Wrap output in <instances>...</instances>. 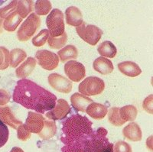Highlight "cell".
<instances>
[{
    "label": "cell",
    "mask_w": 153,
    "mask_h": 152,
    "mask_svg": "<svg viewBox=\"0 0 153 152\" xmlns=\"http://www.w3.org/2000/svg\"><path fill=\"white\" fill-rule=\"evenodd\" d=\"M92 122L86 116L75 113L62 124L63 152H113V145L106 138L107 131L93 129Z\"/></svg>",
    "instance_id": "cell-1"
},
{
    "label": "cell",
    "mask_w": 153,
    "mask_h": 152,
    "mask_svg": "<svg viewBox=\"0 0 153 152\" xmlns=\"http://www.w3.org/2000/svg\"><path fill=\"white\" fill-rule=\"evenodd\" d=\"M12 98L16 103L40 114L51 110L57 100L52 93L27 79L17 82Z\"/></svg>",
    "instance_id": "cell-2"
},
{
    "label": "cell",
    "mask_w": 153,
    "mask_h": 152,
    "mask_svg": "<svg viewBox=\"0 0 153 152\" xmlns=\"http://www.w3.org/2000/svg\"><path fill=\"white\" fill-rule=\"evenodd\" d=\"M0 19L4 20L2 28L9 32L16 31L23 19L16 12L15 1H12L9 5L0 9Z\"/></svg>",
    "instance_id": "cell-3"
},
{
    "label": "cell",
    "mask_w": 153,
    "mask_h": 152,
    "mask_svg": "<svg viewBox=\"0 0 153 152\" xmlns=\"http://www.w3.org/2000/svg\"><path fill=\"white\" fill-rule=\"evenodd\" d=\"M41 19L35 13H31L25 21L23 22L17 31V38L20 42H25L31 39L40 28Z\"/></svg>",
    "instance_id": "cell-4"
},
{
    "label": "cell",
    "mask_w": 153,
    "mask_h": 152,
    "mask_svg": "<svg viewBox=\"0 0 153 152\" xmlns=\"http://www.w3.org/2000/svg\"><path fill=\"white\" fill-rule=\"evenodd\" d=\"M64 17V13L60 9H54L51 11L46 19V24L51 37H60L65 32Z\"/></svg>",
    "instance_id": "cell-5"
},
{
    "label": "cell",
    "mask_w": 153,
    "mask_h": 152,
    "mask_svg": "<svg viewBox=\"0 0 153 152\" xmlns=\"http://www.w3.org/2000/svg\"><path fill=\"white\" fill-rule=\"evenodd\" d=\"M76 31L81 39L92 46L97 44L103 35V31L97 26L87 24L84 22L80 25L76 27Z\"/></svg>",
    "instance_id": "cell-6"
},
{
    "label": "cell",
    "mask_w": 153,
    "mask_h": 152,
    "mask_svg": "<svg viewBox=\"0 0 153 152\" xmlns=\"http://www.w3.org/2000/svg\"><path fill=\"white\" fill-rule=\"evenodd\" d=\"M105 89V83L102 79L97 76H89L80 83L78 90L86 96L101 94Z\"/></svg>",
    "instance_id": "cell-7"
},
{
    "label": "cell",
    "mask_w": 153,
    "mask_h": 152,
    "mask_svg": "<svg viewBox=\"0 0 153 152\" xmlns=\"http://www.w3.org/2000/svg\"><path fill=\"white\" fill-rule=\"evenodd\" d=\"M35 59L43 69L53 70L58 67L59 58L57 54L48 50H39L35 54Z\"/></svg>",
    "instance_id": "cell-8"
},
{
    "label": "cell",
    "mask_w": 153,
    "mask_h": 152,
    "mask_svg": "<svg viewBox=\"0 0 153 152\" xmlns=\"http://www.w3.org/2000/svg\"><path fill=\"white\" fill-rule=\"evenodd\" d=\"M65 74L67 75L70 80L73 82H80L85 77L86 70L81 63L76 61H69L65 65Z\"/></svg>",
    "instance_id": "cell-9"
},
{
    "label": "cell",
    "mask_w": 153,
    "mask_h": 152,
    "mask_svg": "<svg viewBox=\"0 0 153 152\" xmlns=\"http://www.w3.org/2000/svg\"><path fill=\"white\" fill-rule=\"evenodd\" d=\"M71 112V109L66 100L60 99L56 102L54 107L46 113V117L53 121L63 120Z\"/></svg>",
    "instance_id": "cell-10"
},
{
    "label": "cell",
    "mask_w": 153,
    "mask_h": 152,
    "mask_svg": "<svg viewBox=\"0 0 153 152\" xmlns=\"http://www.w3.org/2000/svg\"><path fill=\"white\" fill-rule=\"evenodd\" d=\"M48 80L49 85L56 91L62 93H69L71 91L73 87L71 81L62 75L58 73H51L48 77Z\"/></svg>",
    "instance_id": "cell-11"
},
{
    "label": "cell",
    "mask_w": 153,
    "mask_h": 152,
    "mask_svg": "<svg viewBox=\"0 0 153 152\" xmlns=\"http://www.w3.org/2000/svg\"><path fill=\"white\" fill-rule=\"evenodd\" d=\"M45 121V118L40 113L28 112V117L24 126L29 132L39 133L43 128Z\"/></svg>",
    "instance_id": "cell-12"
},
{
    "label": "cell",
    "mask_w": 153,
    "mask_h": 152,
    "mask_svg": "<svg viewBox=\"0 0 153 152\" xmlns=\"http://www.w3.org/2000/svg\"><path fill=\"white\" fill-rule=\"evenodd\" d=\"M0 120L12 128H17L20 125L22 124V122L19 120L16 117V115L13 113L12 109L9 106H2L0 107Z\"/></svg>",
    "instance_id": "cell-13"
},
{
    "label": "cell",
    "mask_w": 153,
    "mask_h": 152,
    "mask_svg": "<svg viewBox=\"0 0 153 152\" xmlns=\"http://www.w3.org/2000/svg\"><path fill=\"white\" fill-rule=\"evenodd\" d=\"M92 102L93 100L79 93H74L71 97V103L72 107L79 112H85L87 106Z\"/></svg>",
    "instance_id": "cell-14"
},
{
    "label": "cell",
    "mask_w": 153,
    "mask_h": 152,
    "mask_svg": "<svg viewBox=\"0 0 153 152\" xmlns=\"http://www.w3.org/2000/svg\"><path fill=\"white\" fill-rule=\"evenodd\" d=\"M86 112L88 116L94 119H102L107 115L108 108L106 105L97 102H92L86 109Z\"/></svg>",
    "instance_id": "cell-15"
},
{
    "label": "cell",
    "mask_w": 153,
    "mask_h": 152,
    "mask_svg": "<svg viewBox=\"0 0 153 152\" xmlns=\"http://www.w3.org/2000/svg\"><path fill=\"white\" fill-rule=\"evenodd\" d=\"M93 67L97 72L102 75L110 74L114 70L112 61L103 57H100L96 59L93 63Z\"/></svg>",
    "instance_id": "cell-16"
},
{
    "label": "cell",
    "mask_w": 153,
    "mask_h": 152,
    "mask_svg": "<svg viewBox=\"0 0 153 152\" xmlns=\"http://www.w3.org/2000/svg\"><path fill=\"white\" fill-rule=\"evenodd\" d=\"M66 22L69 25L78 27L83 23V15L78 8L75 6L68 7L65 11Z\"/></svg>",
    "instance_id": "cell-17"
},
{
    "label": "cell",
    "mask_w": 153,
    "mask_h": 152,
    "mask_svg": "<svg viewBox=\"0 0 153 152\" xmlns=\"http://www.w3.org/2000/svg\"><path fill=\"white\" fill-rule=\"evenodd\" d=\"M36 60L33 57H28L16 70V75L20 79H25L32 73L36 67Z\"/></svg>",
    "instance_id": "cell-18"
},
{
    "label": "cell",
    "mask_w": 153,
    "mask_h": 152,
    "mask_svg": "<svg viewBox=\"0 0 153 152\" xmlns=\"http://www.w3.org/2000/svg\"><path fill=\"white\" fill-rule=\"evenodd\" d=\"M118 69L123 74L129 77H136L141 74L142 70L139 66L132 61H124L118 64Z\"/></svg>",
    "instance_id": "cell-19"
},
{
    "label": "cell",
    "mask_w": 153,
    "mask_h": 152,
    "mask_svg": "<svg viewBox=\"0 0 153 152\" xmlns=\"http://www.w3.org/2000/svg\"><path fill=\"white\" fill-rule=\"evenodd\" d=\"M123 136L132 142H139L142 139L141 128L136 122L129 123L123 130Z\"/></svg>",
    "instance_id": "cell-20"
},
{
    "label": "cell",
    "mask_w": 153,
    "mask_h": 152,
    "mask_svg": "<svg viewBox=\"0 0 153 152\" xmlns=\"http://www.w3.org/2000/svg\"><path fill=\"white\" fill-rule=\"evenodd\" d=\"M34 2L31 0H22V1H15V8L18 14L22 19L27 17L33 11Z\"/></svg>",
    "instance_id": "cell-21"
},
{
    "label": "cell",
    "mask_w": 153,
    "mask_h": 152,
    "mask_svg": "<svg viewBox=\"0 0 153 152\" xmlns=\"http://www.w3.org/2000/svg\"><path fill=\"white\" fill-rule=\"evenodd\" d=\"M97 51L102 57H108V58H113L116 57L117 53L116 46L109 41H105L102 42L98 46Z\"/></svg>",
    "instance_id": "cell-22"
},
{
    "label": "cell",
    "mask_w": 153,
    "mask_h": 152,
    "mask_svg": "<svg viewBox=\"0 0 153 152\" xmlns=\"http://www.w3.org/2000/svg\"><path fill=\"white\" fill-rule=\"evenodd\" d=\"M57 54V56H59L61 62L65 63L72 59L77 58L78 50L74 45H67L64 48L60 50Z\"/></svg>",
    "instance_id": "cell-23"
},
{
    "label": "cell",
    "mask_w": 153,
    "mask_h": 152,
    "mask_svg": "<svg viewBox=\"0 0 153 152\" xmlns=\"http://www.w3.org/2000/svg\"><path fill=\"white\" fill-rule=\"evenodd\" d=\"M27 57L26 52L21 48H15L9 52V64L12 67H17Z\"/></svg>",
    "instance_id": "cell-24"
},
{
    "label": "cell",
    "mask_w": 153,
    "mask_h": 152,
    "mask_svg": "<svg viewBox=\"0 0 153 152\" xmlns=\"http://www.w3.org/2000/svg\"><path fill=\"white\" fill-rule=\"evenodd\" d=\"M138 114V111L134 105H126L122 108H120V115L121 119L123 122H133L136 119Z\"/></svg>",
    "instance_id": "cell-25"
},
{
    "label": "cell",
    "mask_w": 153,
    "mask_h": 152,
    "mask_svg": "<svg viewBox=\"0 0 153 152\" xmlns=\"http://www.w3.org/2000/svg\"><path fill=\"white\" fill-rule=\"evenodd\" d=\"M56 130H57V127H56V124L54 122L45 120L44 123L43 128L38 135L43 139L47 140L54 136V134L56 133Z\"/></svg>",
    "instance_id": "cell-26"
},
{
    "label": "cell",
    "mask_w": 153,
    "mask_h": 152,
    "mask_svg": "<svg viewBox=\"0 0 153 152\" xmlns=\"http://www.w3.org/2000/svg\"><path fill=\"white\" fill-rule=\"evenodd\" d=\"M52 5L48 0H38L35 4V11L37 16H46L50 13Z\"/></svg>",
    "instance_id": "cell-27"
},
{
    "label": "cell",
    "mask_w": 153,
    "mask_h": 152,
    "mask_svg": "<svg viewBox=\"0 0 153 152\" xmlns=\"http://www.w3.org/2000/svg\"><path fill=\"white\" fill-rule=\"evenodd\" d=\"M68 42V35L65 32L61 36L57 37V38H53V37L49 36L48 39V43L49 47L53 49H60L65 47Z\"/></svg>",
    "instance_id": "cell-28"
},
{
    "label": "cell",
    "mask_w": 153,
    "mask_h": 152,
    "mask_svg": "<svg viewBox=\"0 0 153 152\" xmlns=\"http://www.w3.org/2000/svg\"><path fill=\"white\" fill-rule=\"evenodd\" d=\"M108 118L110 122L115 126H121L126 123L121 119L120 115V108L118 107H113L110 109Z\"/></svg>",
    "instance_id": "cell-29"
},
{
    "label": "cell",
    "mask_w": 153,
    "mask_h": 152,
    "mask_svg": "<svg viewBox=\"0 0 153 152\" xmlns=\"http://www.w3.org/2000/svg\"><path fill=\"white\" fill-rule=\"evenodd\" d=\"M49 36H50V34H49L48 30H42L36 36H35L32 38V44L35 46V47H42V46L45 45V44L46 43Z\"/></svg>",
    "instance_id": "cell-30"
},
{
    "label": "cell",
    "mask_w": 153,
    "mask_h": 152,
    "mask_svg": "<svg viewBox=\"0 0 153 152\" xmlns=\"http://www.w3.org/2000/svg\"><path fill=\"white\" fill-rule=\"evenodd\" d=\"M9 67V51L5 47H0V70L7 69Z\"/></svg>",
    "instance_id": "cell-31"
},
{
    "label": "cell",
    "mask_w": 153,
    "mask_h": 152,
    "mask_svg": "<svg viewBox=\"0 0 153 152\" xmlns=\"http://www.w3.org/2000/svg\"><path fill=\"white\" fill-rule=\"evenodd\" d=\"M9 131L6 125L0 120V148L5 145L9 139Z\"/></svg>",
    "instance_id": "cell-32"
},
{
    "label": "cell",
    "mask_w": 153,
    "mask_h": 152,
    "mask_svg": "<svg viewBox=\"0 0 153 152\" xmlns=\"http://www.w3.org/2000/svg\"><path fill=\"white\" fill-rule=\"evenodd\" d=\"M114 152H132L130 145L123 141H120L114 145Z\"/></svg>",
    "instance_id": "cell-33"
},
{
    "label": "cell",
    "mask_w": 153,
    "mask_h": 152,
    "mask_svg": "<svg viewBox=\"0 0 153 152\" xmlns=\"http://www.w3.org/2000/svg\"><path fill=\"white\" fill-rule=\"evenodd\" d=\"M17 131L18 138L22 141H26L27 139H28V138H30V136H31V134H30L31 132H29L26 128H25L24 125L23 124L20 125L18 127Z\"/></svg>",
    "instance_id": "cell-34"
},
{
    "label": "cell",
    "mask_w": 153,
    "mask_h": 152,
    "mask_svg": "<svg viewBox=\"0 0 153 152\" xmlns=\"http://www.w3.org/2000/svg\"><path fill=\"white\" fill-rule=\"evenodd\" d=\"M11 95L7 90L0 89V105L3 106L5 104L10 102Z\"/></svg>",
    "instance_id": "cell-35"
},
{
    "label": "cell",
    "mask_w": 153,
    "mask_h": 152,
    "mask_svg": "<svg viewBox=\"0 0 153 152\" xmlns=\"http://www.w3.org/2000/svg\"><path fill=\"white\" fill-rule=\"evenodd\" d=\"M153 96L152 94H151L150 96H149L148 97H146V99L144 100L143 104V107L146 112L149 113V114H152V100H153Z\"/></svg>",
    "instance_id": "cell-36"
},
{
    "label": "cell",
    "mask_w": 153,
    "mask_h": 152,
    "mask_svg": "<svg viewBox=\"0 0 153 152\" xmlns=\"http://www.w3.org/2000/svg\"><path fill=\"white\" fill-rule=\"evenodd\" d=\"M2 24H3V20H2V19H0V34H1V33H2V31H3Z\"/></svg>",
    "instance_id": "cell-37"
},
{
    "label": "cell",
    "mask_w": 153,
    "mask_h": 152,
    "mask_svg": "<svg viewBox=\"0 0 153 152\" xmlns=\"http://www.w3.org/2000/svg\"><path fill=\"white\" fill-rule=\"evenodd\" d=\"M11 152H23V151L19 148H14L11 151Z\"/></svg>",
    "instance_id": "cell-38"
}]
</instances>
